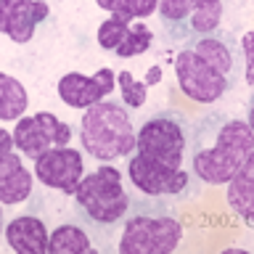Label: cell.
Segmentation results:
<instances>
[{
  "instance_id": "1",
  "label": "cell",
  "mask_w": 254,
  "mask_h": 254,
  "mask_svg": "<svg viewBox=\"0 0 254 254\" xmlns=\"http://www.w3.org/2000/svg\"><path fill=\"white\" fill-rule=\"evenodd\" d=\"M254 154V135L246 119L225 111H204L188 127L186 159L201 183L222 186Z\"/></svg>"
},
{
  "instance_id": "2",
  "label": "cell",
  "mask_w": 254,
  "mask_h": 254,
  "mask_svg": "<svg viewBox=\"0 0 254 254\" xmlns=\"http://www.w3.org/2000/svg\"><path fill=\"white\" fill-rule=\"evenodd\" d=\"M236 71V40L230 32L220 27L183 43L178 59H175V74H178L180 90L198 103H214L228 90H233Z\"/></svg>"
},
{
  "instance_id": "3",
  "label": "cell",
  "mask_w": 254,
  "mask_h": 254,
  "mask_svg": "<svg viewBox=\"0 0 254 254\" xmlns=\"http://www.w3.org/2000/svg\"><path fill=\"white\" fill-rule=\"evenodd\" d=\"M71 196H74V214L85 225V230L95 236L98 246L109 249L117 225H122L130 209V193L125 190L122 170L103 164L82 175Z\"/></svg>"
},
{
  "instance_id": "4",
  "label": "cell",
  "mask_w": 254,
  "mask_h": 254,
  "mask_svg": "<svg viewBox=\"0 0 254 254\" xmlns=\"http://www.w3.org/2000/svg\"><path fill=\"white\" fill-rule=\"evenodd\" d=\"M183 238V225L175 217L172 204L162 198H130V209L122 220L119 252L122 254H170Z\"/></svg>"
},
{
  "instance_id": "5",
  "label": "cell",
  "mask_w": 254,
  "mask_h": 254,
  "mask_svg": "<svg viewBox=\"0 0 254 254\" xmlns=\"http://www.w3.org/2000/svg\"><path fill=\"white\" fill-rule=\"evenodd\" d=\"M79 143L98 162H117L135 151V122L122 101H98L85 109Z\"/></svg>"
},
{
  "instance_id": "6",
  "label": "cell",
  "mask_w": 254,
  "mask_h": 254,
  "mask_svg": "<svg viewBox=\"0 0 254 254\" xmlns=\"http://www.w3.org/2000/svg\"><path fill=\"white\" fill-rule=\"evenodd\" d=\"M188 127L190 119L175 109H162L151 114L140 130L135 132L132 154L151 167L162 170H183L188 146Z\"/></svg>"
},
{
  "instance_id": "7",
  "label": "cell",
  "mask_w": 254,
  "mask_h": 254,
  "mask_svg": "<svg viewBox=\"0 0 254 254\" xmlns=\"http://www.w3.org/2000/svg\"><path fill=\"white\" fill-rule=\"evenodd\" d=\"M162 32L170 43H188L217 29L222 21V0H159Z\"/></svg>"
},
{
  "instance_id": "8",
  "label": "cell",
  "mask_w": 254,
  "mask_h": 254,
  "mask_svg": "<svg viewBox=\"0 0 254 254\" xmlns=\"http://www.w3.org/2000/svg\"><path fill=\"white\" fill-rule=\"evenodd\" d=\"M127 178L140 190L143 196L162 198V201H186V198L198 196V180L190 170H162V167H151L140 162L135 154L127 159Z\"/></svg>"
},
{
  "instance_id": "9",
  "label": "cell",
  "mask_w": 254,
  "mask_h": 254,
  "mask_svg": "<svg viewBox=\"0 0 254 254\" xmlns=\"http://www.w3.org/2000/svg\"><path fill=\"white\" fill-rule=\"evenodd\" d=\"M71 143V127L61 122L51 111H37L32 117H21L13 130V146L27 159L35 162L51 148H61Z\"/></svg>"
},
{
  "instance_id": "10",
  "label": "cell",
  "mask_w": 254,
  "mask_h": 254,
  "mask_svg": "<svg viewBox=\"0 0 254 254\" xmlns=\"http://www.w3.org/2000/svg\"><path fill=\"white\" fill-rule=\"evenodd\" d=\"M82 175H85V162L77 148H69V146L51 148L43 156L35 159V178L45 188L61 190L64 196L74 193Z\"/></svg>"
},
{
  "instance_id": "11",
  "label": "cell",
  "mask_w": 254,
  "mask_h": 254,
  "mask_svg": "<svg viewBox=\"0 0 254 254\" xmlns=\"http://www.w3.org/2000/svg\"><path fill=\"white\" fill-rule=\"evenodd\" d=\"M51 16L45 0H0V32L16 45L35 37V29Z\"/></svg>"
},
{
  "instance_id": "12",
  "label": "cell",
  "mask_w": 254,
  "mask_h": 254,
  "mask_svg": "<svg viewBox=\"0 0 254 254\" xmlns=\"http://www.w3.org/2000/svg\"><path fill=\"white\" fill-rule=\"evenodd\" d=\"M114 85H117V74L109 66L98 69L90 77L79 74V71H69V74L59 79V98L69 109H90L93 103L106 98L114 90Z\"/></svg>"
},
{
  "instance_id": "13",
  "label": "cell",
  "mask_w": 254,
  "mask_h": 254,
  "mask_svg": "<svg viewBox=\"0 0 254 254\" xmlns=\"http://www.w3.org/2000/svg\"><path fill=\"white\" fill-rule=\"evenodd\" d=\"M32 193V175L24 167L21 156L13 151L0 154V204L11 206L27 201Z\"/></svg>"
},
{
  "instance_id": "14",
  "label": "cell",
  "mask_w": 254,
  "mask_h": 254,
  "mask_svg": "<svg viewBox=\"0 0 254 254\" xmlns=\"http://www.w3.org/2000/svg\"><path fill=\"white\" fill-rule=\"evenodd\" d=\"M48 228L35 214H21L5 225V241L19 254H45L48 252Z\"/></svg>"
},
{
  "instance_id": "15",
  "label": "cell",
  "mask_w": 254,
  "mask_h": 254,
  "mask_svg": "<svg viewBox=\"0 0 254 254\" xmlns=\"http://www.w3.org/2000/svg\"><path fill=\"white\" fill-rule=\"evenodd\" d=\"M228 204L233 206V212L241 214L246 225L254 222V154L228 180Z\"/></svg>"
},
{
  "instance_id": "16",
  "label": "cell",
  "mask_w": 254,
  "mask_h": 254,
  "mask_svg": "<svg viewBox=\"0 0 254 254\" xmlns=\"http://www.w3.org/2000/svg\"><path fill=\"white\" fill-rule=\"evenodd\" d=\"M90 249H93L90 233L82 225H74V222H64L48 236V252L51 254H82Z\"/></svg>"
},
{
  "instance_id": "17",
  "label": "cell",
  "mask_w": 254,
  "mask_h": 254,
  "mask_svg": "<svg viewBox=\"0 0 254 254\" xmlns=\"http://www.w3.org/2000/svg\"><path fill=\"white\" fill-rule=\"evenodd\" d=\"M27 106H29L27 87L16 77L0 71V119L3 122H16V119L24 117Z\"/></svg>"
},
{
  "instance_id": "18",
  "label": "cell",
  "mask_w": 254,
  "mask_h": 254,
  "mask_svg": "<svg viewBox=\"0 0 254 254\" xmlns=\"http://www.w3.org/2000/svg\"><path fill=\"white\" fill-rule=\"evenodd\" d=\"M151 43H154V32H151L143 21H132L125 32L122 43L114 48V53L119 56V59H132V56L146 53L151 48Z\"/></svg>"
},
{
  "instance_id": "19",
  "label": "cell",
  "mask_w": 254,
  "mask_h": 254,
  "mask_svg": "<svg viewBox=\"0 0 254 254\" xmlns=\"http://www.w3.org/2000/svg\"><path fill=\"white\" fill-rule=\"evenodd\" d=\"M95 3H98L103 11H109L111 16L135 21V19H148V16L156 11L159 0H95Z\"/></svg>"
},
{
  "instance_id": "20",
  "label": "cell",
  "mask_w": 254,
  "mask_h": 254,
  "mask_svg": "<svg viewBox=\"0 0 254 254\" xmlns=\"http://www.w3.org/2000/svg\"><path fill=\"white\" fill-rule=\"evenodd\" d=\"M117 82H119V87H122V103H127L130 109L146 106L148 87H146V82H138V79L132 77V71H119Z\"/></svg>"
},
{
  "instance_id": "21",
  "label": "cell",
  "mask_w": 254,
  "mask_h": 254,
  "mask_svg": "<svg viewBox=\"0 0 254 254\" xmlns=\"http://www.w3.org/2000/svg\"><path fill=\"white\" fill-rule=\"evenodd\" d=\"M130 27V21L127 19H119V16H109L106 21L98 27V45L103 51H114V48L122 43L125 32Z\"/></svg>"
},
{
  "instance_id": "22",
  "label": "cell",
  "mask_w": 254,
  "mask_h": 254,
  "mask_svg": "<svg viewBox=\"0 0 254 254\" xmlns=\"http://www.w3.org/2000/svg\"><path fill=\"white\" fill-rule=\"evenodd\" d=\"M252 40H254V35L249 32V35L244 37V66H246V85H252Z\"/></svg>"
},
{
  "instance_id": "23",
  "label": "cell",
  "mask_w": 254,
  "mask_h": 254,
  "mask_svg": "<svg viewBox=\"0 0 254 254\" xmlns=\"http://www.w3.org/2000/svg\"><path fill=\"white\" fill-rule=\"evenodd\" d=\"M143 82H146V87L162 82V66H159V64H154V66H151V69L146 71V79H143Z\"/></svg>"
},
{
  "instance_id": "24",
  "label": "cell",
  "mask_w": 254,
  "mask_h": 254,
  "mask_svg": "<svg viewBox=\"0 0 254 254\" xmlns=\"http://www.w3.org/2000/svg\"><path fill=\"white\" fill-rule=\"evenodd\" d=\"M11 148H16L13 146V135L0 127V154H3V151H11Z\"/></svg>"
},
{
  "instance_id": "25",
  "label": "cell",
  "mask_w": 254,
  "mask_h": 254,
  "mask_svg": "<svg viewBox=\"0 0 254 254\" xmlns=\"http://www.w3.org/2000/svg\"><path fill=\"white\" fill-rule=\"evenodd\" d=\"M0 230H3V204H0Z\"/></svg>"
}]
</instances>
